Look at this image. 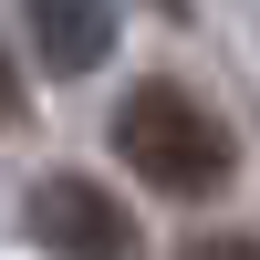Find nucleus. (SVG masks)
<instances>
[{
	"label": "nucleus",
	"instance_id": "2",
	"mask_svg": "<svg viewBox=\"0 0 260 260\" xmlns=\"http://www.w3.org/2000/svg\"><path fill=\"white\" fill-rule=\"evenodd\" d=\"M21 229H31V250H52V260H136L125 198L94 187V177H73V167H52V177L21 198Z\"/></svg>",
	"mask_w": 260,
	"mask_h": 260
},
{
	"label": "nucleus",
	"instance_id": "6",
	"mask_svg": "<svg viewBox=\"0 0 260 260\" xmlns=\"http://www.w3.org/2000/svg\"><path fill=\"white\" fill-rule=\"evenodd\" d=\"M146 11H167V21H177V11H187V0H146Z\"/></svg>",
	"mask_w": 260,
	"mask_h": 260
},
{
	"label": "nucleus",
	"instance_id": "4",
	"mask_svg": "<svg viewBox=\"0 0 260 260\" xmlns=\"http://www.w3.org/2000/svg\"><path fill=\"white\" fill-rule=\"evenodd\" d=\"M187 260H260V240H198Z\"/></svg>",
	"mask_w": 260,
	"mask_h": 260
},
{
	"label": "nucleus",
	"instance_id": "1",
	"mask_svg": "<svg viewBox=\"0 0 260 260\" xmlns=\"http://www.w3.org/2000/svg\"><path fill=\"white\" fill-rule=\"evenodd\" d=\"M115 156L136 167L156 198H219L229 167H240V146H229V125L208 115L187 83H136V94L115 104Z\"/></svg>",
	"mask_w": 260,
	"mask_h": 260
},
{
	"label": "nucleus",
	"instance_id": "3",
	"mask_svg": "<svg viewBox=\"0 0 260 260\" xmlns=\"http://www.w3.org/2000/svg\"><path fill=\"white\" fill-rule=\"evenodd\" d=\"M31 11V52L42 73H104V52H115V0H21Z\"/></svg>",
	"mask_w": 260,
	"mask_h": 260
},
{
	"label": "nucleus",
	"instance_id": "5",
	"mask_svg": "<svg viewBox=\"0 0 260 260\" xmlns=\"http://www.w3.org/2000/svg\"><path fill=\"white\" fill-rule=\"evenodd\" d=\"M21 115V73H11V52H0V125Z\"/></svg>",
	"mask_w": 260,
	"mask_h": 260
}]
</instances>
